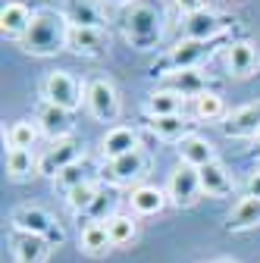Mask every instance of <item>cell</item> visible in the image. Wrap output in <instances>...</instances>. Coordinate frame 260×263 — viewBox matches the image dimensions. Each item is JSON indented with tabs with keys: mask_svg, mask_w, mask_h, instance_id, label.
<instances>
[{
	"mask_svg": "<svg viewBox=\"0 0 260 263\" xmlns=\"http://www.w3.org/2000/svg\"><path fill=\"white\" fill-rule=\"evenodd\" d=\"M198 176H201V188H204V194L207 197H229L232 194V176L226 173V166L222 163H207V166H201L198 170Z\"/></svg>",
	"mask_w": 260,
	"mask_h": 263,
	"instance_id": "44dd1931",
	"label": "cell"
},
{
	"mask_svg": "<svg viewBox=\"0 0 260 263\" xmlns=\"http://www.w3.org/2000/svg\"><path fill=\"white\" fill-rule=\"evenodd\" d=\"M19 44L31 57H57L60 50L69 47V22L63 19L60 10L41 7V10H35L31 25H28L25 38Z\"/></svg>",
	"mask_w": 260,
	"mask_h": 263,
	"instance_id": "6da1fadb",
	"label": "cell"
},
{
	"mask_svg": "<svg viewBox=\"0 0 260 263\" xmlns=\"http://www.w3.org/2000/svg\"><path fill=\"white\" fill-rule=\"evenodd\" d=\"M41 91H44V101L63 107L66 113H76L82 107V101H85V88H82V82L72 72H50L44 79Z\"/></svg>",
	"mask_w": 260,
	"mask_h": 263,
	"instance_id": "8992f818",
	"label": "cell"
},
{
	"mask_svg": "<svg viewBox=\"0 0 260 263\" xmlns=\"http://www.w3.org/2000/svg\"><path fill=\"white\" fill-rule=\"evenodd\" d=\"M185 110V97L170 91V88H160L147 97V113L151 116H179Z\"/></svg>",
	"mask_w": 260,
	"mask_h": 263,
	"instance_id": "d4e9b609",
	"label": "cell"
},
{
	"mask_svg": "<svg viewBox=\"0 0 260 263\" xmlns=\"http://www.w3.org/2000/svg\"><path fill=\"white\" fill-rule=\"evenodd\" d=\"M88 173H91V163L88 160H76L72 166H66L57 179H53V185L57 188H63V191H72V188H79V185H85V182H91L88 179Z\"/></svg>",
	"mask_w": 260,
	"mask_h": 263,
	"instance_id": "1f68e13d",
	"label": "cell"
},
{
	"mask_svg": "<svg viewBox=\"0 0 260 263\" xmlns=\"http://www.w3.org/2000/svg\"><path fill=\"white\" fill-rule=\"evenodd\" d=\"M110 47L107 28H69V50L79 57H104Z\"/></svg>",
	"mask_w": 260,
	"mask_h": 263,
	"instance_id": "9a60e30c",
	"label": "cell"
},
{
	"mask_svg": "<svg viewBox=\"0 0 260 263\" xmlns=\"http://www.w3.org/2000/svg\"><path fill=\"white\" fill-rule=\"evenodd\" d=\"M79 160V144L72 138H63V141H50V147L38 157V176H47V179H57L66 166Z\"/></svg>",
	"mask_w": 260,
	"mask_h": 263,
	"instance_id": "30bf717a",
	"label": "cell"
},
{
	"mask_svg": "<svg viewBox=\"0 0 260 263\" xmlns=\"http://www.w3.org/2000/svg\"><path fill=\"white\" fill-rule=\"evenodd\" d=\"M147 125H151V132H154L157 138H163V141H182V138L191 135V125L194 122H188L179 113V116H151Z\"/></svg>",
	"mask_w": 260,
	"mask_h": 263,
	"instance_id": "603a6c76",
	"label": "cell"
},
{
	"mask_svg": "<svg viewBox=\"0 0 260 263\" xmlns=\"http://www.w3.org/2000/svg\"><path fill=\"white\" fill-rule=\"evenodd\" d=\"M163 10L151 0H135L128 4L119 16V25H122V35L125 41L138 47V50H154L163 38Z\"/></svg>",
	"mask_w": 260,
	"mask_h": 263,
	"instance_id": "7a4b0ae2",
	"label": "cell"
},
{
	"mask_svg": "<svg viewBox=\"0 0 260 263\" xmlns=\"http://www.w3.org/2000/svg\"><path fill=\"white\" fill-rule=\"evenodd\" d=\"M254 154H260V135L254 138Z\"/></svg>",
	"mask_w": 260,
	"mask_h": 263,
	"instance_id": "d590c367",
	"label": "cell"
},
{
	"mask_svg": "<svg viewBox=\"0 0 260 263\" xmlns=\"http://www.w3.org/2000/svg\"><path fill=\"white\" fill-rule=\"evenodd\" d=\"M128 204H132V210L138 216H157L160 210L170 204V197H166L163 188H157V185H138V188H132Z\"/></svg>",
	"mask_w": 260,
	"mask_h": 263,
	"instance_id": "ac0fdd59",
	"label": "cell"
},
{
	"mask_svg": "<svg viewBox=\"0 0 260 263\" xmlns=\"http://www.w3.org/2000/svg\"><path fill=\"white\" fill-rule=\"evenodd\" d=\"M163 88H170V91H176V94H182L185 101L191 97H201V94H207L210 91V79L201 72V69H182V72H173V76H166L163 79Z\"/></svg>",
	"mask_w": 260,
	"mask_h": 263,
	"instance_id": "2e32d148",
	"label": "cell"
},
{
	"mask_svg": "<svg viewBox=\"0 0 260 263\" xmlns=\"http://www.w3.org/2000/svg\"><path fill=\"white\" fill-rule=\"evenodd\" d=\"M191 116L198 122H216V119H226V104L216 91H207L201 97L191 101Z\"/></svg>",
	"mask_w": 260,
	"mask_h": 263,
	"instance_id": "4316f807",
	"label": "cell"
},
{
	"mask_svg": "<svg viewBox=\"0 0 260 263\" xmlns=\"http://www.w3.org/2000/svg\"><path fill=\"white\" fill-rule=\"evenodd\" d=\"M257 222H260V197H242L235 210L229 213L226 229L229 232H245V229H254Z\"/></svg>",
	"mask_w": 260,
	"mask_h": 263,
	"instance_id": "cb8c5ba5",
	"label": "cell"
},
{
	"mask_svg": "<svg viewBox=\"0 0 260 263\" xmlns=\"http://www.w3.org/2000/svg\"><path fill=\"white\" fill-rule=\"evenodd\" d=\"M176 7H179L185 16H191V13H201V10H207V0H176Z\"/></svg>",
	"mask_w": 260,
	"mask_h": 263,
	"instance_id": "d6a6232c",
	"label": "cell"
},
{
	"mask_svg": "<svg viewBox=\"0 0 260 263\" xmlns=\"http://www.w3.org/2000/svg\"><path fill=\"white\" fill-rule=\"evenodd\" d=\"M60 13L69 22V28H107L104 7L97 0H63Z\"/></svg>",
	"mask_w": 260,
	"mask_h": 263,
	"instance_id": "8fae6325",
	"label": "cell"
},
{
	"mask_svg": "<svg viewBox=\"0 0 260 263\" xmlns=\"http://www.w3.org/2000/svg\"><path fill=\"white\" fill-rule=\"evenodd\" d=\"M179 157H182L185 166L201 170V166H207V163L216 160V151H213V144H210L207 138H201V135H188V138L179 141Z\"/></svg>",
	"mask_w": 260,
	"mask_h": 263,
	"instance_id": "7402d4cb",
	"label": "cell"
},
{
	"mask_svg": "<svg viewBox=\"0 0 260 263\" xmlns=\"http://www.w3.org/2000/svg\"><path fill=\"white\" fill-rule=\"evenodd\" d=\"M7 176L10 179H28V176H35L38 173V157L31 154V151H19V147H7Z\"/></svg>",
	"mask_w": 260,
	"mask_h": 263,
	"instance_id": "484cf974",
	"label": "cell"
},
{
	"mask_svg": "<svg viewBox=\"0 0 260 263\" xmlns=\"http://www.w3.org/2000/svg\"><path fill=\"white\" fill-rule=\"evenodd\" d=\"M38 135H41V128H38L35 122L19 119V122H13V125L7 128V147L31 151V147H35V141H38Z\"/></svg>",
	"mask_w": 260,
	"mask_h": 263,
	"instance_id": "4dcf8cb0",
	"label": "cell"
},
{
	"mask_svg": "<svg viewBox=\"0 0 260 263\" xmlns=\"http://www.w3.org/2000/svg\"><path fill=\"white\" fill-rule=\"evenodd\" d=\"M216 263H238V260H232V257H219Z\"/></svg>",
	"mask_w": 260,
	"mask_h": 263,
	"instance_id": "e575fe53",
	"label": "cell"
},
{
	"mask_svg": "<svg viewBox=\"0 0 260 263\" xmlns=\"http://www.w3.org/2000/svg\"><path fill=\"white\" fill-rule=\"evenodd\" d=\"M147 154L138 147V151H132V154H125V157H116V160H107V166H104V179L110 182V185H132V182H138V179H144V173H147Z\"/></svg>",
	"mask_w": 260,
	"mask_h": 263,
	"instance_id": "9c48e42d",
	"label": "cell"
},
{
	"mask_svg": "<svg viewBox=\"0 0 260 263\" xmlns=\"http://www.w3.org/2000/svg\"><path fill=\"white\" fill-rule=\"evenodd\" d=\"M47 254H50V241L47 238L25 235V232L13 235V257H16V263H44Z\"/></svg>",
	"mask_w": 260,
	"mask_h": 263,
	"instance_id": "ffe728a7",
	"label": "cell"
},
{
	"mask_svg": "<svg viewBox=\"0 0 260 263\" xmlns=\"http://www.w3.org/2000/svg\"><path fill=\"white\" fill-rule=\"evenodd\" d=\"M204 194V188H201V176H198V170L194 166H182L170 176V182H166V197H170V204L173 207H191V204H198V197Z\"/></svg>",
	"mask_w": 260,
	"mask_h": 263,
	"instance_id": "52a82bcc",
	"label": "cell"
},
{
	"mask_svg": "<svg viewBox=\"0 0 260 263\" xmlns=\"http://www.w3.org/2000/svg\"><path fill=\"white\" fill-rule=\"evenodd\" d=\"M101 191H104V188L97 185V182H85V185L66 191V207H69L72 213H91V207L97 204Z\"/></svg>",
	"mask_w": 260,
	"mask_h": 263,
	"instance_id": "f546056e",
	"label": "cell"
},
{
	"mask_svg": "<svg viewBox=\"0 0 260 263\" xmlns=\"http://www.w3.org/2000/svg\"><path fill=\"white\" fill-rule=\"evenodd\" d=\"M116 4H125V7H128V4H135V0H116Z\"/></svg>",
	"mask_w": 260,
	"mask_h": 263,
	"instance_id": "8d00e7d4",
	"label": "cell"
},
{
	"mask_svg": "<svg viewBox=\"0 0 260 263\" xmlns=\"http://www.w3.org/2000/svg\"><path fill=\"white\" fill-rule=\"evenodd\" d=\"M31 13L25 4H7L0 10V31H4V38H13V41H22L25 31L31 25Z\"/></svg>",
	"mask_w": 260,
	"mask_h": 263,
	"instance_id": "d6986e66",
	"label": "cell"
},
{
	"mask_svg": "<svg viewBox=\"0 0 260 263\" xmlns=\"http://www.w3.org/2000/svg\"><path fill=\"white\" fill-rule=\"evenodd\" d=\"M219 41V38H216ZM216 41H179L166 57H163V63L160 66H154V76H173V72H182V69H198V66L213 53V44Z\"/></svg>",
	"mask_w": 260,
	"mask_h": 263,
	"instance_id": "3957f363",
	"label": "cell"
},
{
	"mask_svg": "<svg viewBox=\"0 0 260 263\" xmlns=\"http://www.w3.org/2000/svg\"><path fill=\"white\" fill-rule=\"evenodd\" d=\"M79 248H82L85 254H104V251H110L113 241H110V235H107V226H104V222H88V226L82 229V235H79Z\"/></svg>",
	"mask_w": 260,
	"mask_h": 263,
	"instance_id": "f1b7e54d",
	"label": "cell"
},
{
	"mask_svg": "<svg viewBox=\"0 0 260 263\" xmlns=\"http://www.w3.org/2000/svg\"><path fill=\"white\" fill-rule=\"evenodd\" d=\"M232 19H226L213 10H201L182 19V38L185 41H216L226 28H229Z\"/></svg>",
	"mask_w": 260,
	"mask_h": 263,
	"instance_id": "ba28073f",
	"label": "cell"
},
{
	"mask_svg": "<svg viewBox=\"0 0 260 263\" xmlns=\"http://www.w3.org/2000/svg\"><path fill=\"white\" fill-rule=\"evenodd\" d=\"M222 135L226 138H257L260 135V101H254V104L226 116Z\"/></svg>",
	"mask_w": 260,
	"mask_h": 263,
	"instance_id": "5bb4252c",
	"label": "cell"
},
{
	"mask_svg": "<svg viewBox=\"0 0 260 263\" xmlns=\"http://www.w3.org/2000/svg\"><path fill=\"white\" fill-rule=\"evenodd\" d=\"M35 125L41 128V135L50 138V141H63V138H69V132H72V119L69 113L50 104V101H41L38 110H35Z\"/></svg>",
	"mask_w": 260,
	"mask_h": 263,
	"instance_id": "7c38bea8",
	"label": "cell"
},
{
	"mask_svg": "<svg viewBox=\"0 0 260 263\" xmlns=\"http://www.w3.org/2000/svg\"><path fill=\"white\" fill-rule=\"evenodd\" d=\"M104 226H107V235H110L113 248H122V245H128V241H135V235H138V222H135L132 216H125V213L107 216Z\"/></svg>",
	"mask_w": 260,
	"mask_h": 263,
	"instance_id": "83f0119b",
	"label": "cell"
},
{
	"mask_svg": "<svg viewBox=\"0 0 260 263\" xmlns=\"http://www.w3.org/2000/svg\"><path fill=\"white\" fill-rule=\"evenodd\" d=\"M257 63H260V53L248 38H238L226 47V69L235 79H251L257 72Z\"/></svg>",
	"mask_w": 260,
	"mask_h": 263,
	"instance_id": "4fadbf2b",
	"label": "cell"
},
{
	"mask_svg": "<svg viewBox=\"0 0 260 263\" xmlns=\"http://www.w3.org/2000/svg\"><path fill=\"white\" fill-rule=\"evenodd\" d=\"M248 197H260V170L248 179Z\"/></svg>",
	"mask_w": 260,
	"mask_h": 263,
	"instance_id": "836d02e7",
	"label": "cell"
},
{
	"mask_svg": "<svg viewBox=\"0 0 260 263\" xmlns=\"http://www.w3.org/2000/svg\"><path fill=\"white\" fill-rule=\"evenodd\" d=\"M138 147H141V144H138V132L128 128V125H113L107 135H104V141H101L104 160L125 157V154H132V151H138Z\"/></svg>",
	"mask_w": 260,
	"mask_h": 263,
	"instance_id": "e0dca14e",
	"label": "cell"
},
{
	"mask_svg": "<svg viewBox=\"0 0 260 263\" xmlns=\"http://www.w3.org/2000/svg\"><path fill=\"white\" fill-rule=\"evenodd\" d=\"M10 222L16 232H25V235H41L47 238L50 245H63V229L57 226V219L44 210V207H16L10 213Z\"/></svg>",
	"mask_w": 260,
	"mask_h": 263,
	"instance_id": "277c9868",
	"label": "cell"
},
{
	"mask_svg": "<svg viewBox=\"0 0 260 263\" xmlns=\"http://www.w3.org/2000/svg\"><path fill=\"white\" fill-rule=\"evenodd\" d=\"M85 107L97 122H113L119 116V91L110 79H91L85 85Z\"/></svg>",
	"mask_w": 260,
	"mask_h": 263,
	"instance_id": "5b68a950",
	"label": "cell"
}]
</instances>
